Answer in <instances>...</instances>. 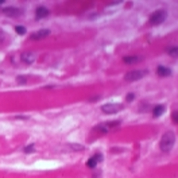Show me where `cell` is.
Wrapping results in <instances>:
<instances>
[{
	"label": "cell",
	"mask_w": 178,
	"mask_h": 178,
	"mask_svg": "<svg viewBox=\"0 0 178 178\" xmlns=\"http://www.w3.org/2000/svg\"><path fill=\"white\" fill-rule=\"evenodd\" d=\"M175 143V134L173 131H167V132H165L161 138V143H159V147H161V150L165 151V153H167L173 148Z\"/></svg>",
	"instance_id": "1"
},
{
	"label": "cell",
	"mask_w": 178,
	"mask_h": 178,
	"mask_svg": "<svg viewBox=\"0 0 178 178\" xmlns=\"http://www.w3.org/2000/svg\"><path fill=\"white\" fill-rule=\"evenodd\" d=\"M166 16H167V14H166V11L165 10H157L150 16V23L154 25V26L161 25V23H163V22L166 20Z\"/></svg>",
	"instance_id": "2"
},
{
	"label": "cell",
	"mask_w": 178,
	"mask_h": 178,
	"mask_svg": "<svg viewBox=\"0 0 178 178\" xmlns=\"http://www.w3.org/2000/svg\"><path fill=\"white\" fill-rule=\"evenodd\" d=\"M123 109V104H117V103H109V104H105L101 107V111L107 115H112V113H116V112L122 111Z\"/></svg>",
	"instance_id": "3"
},
{
	"label": "cell",
	"mask_w": 178,
	"mask_h": 178,
	"mask_svg": "<svg viewBox=\"0 0 178 178\" xmlns=\"http://www.w3.org/2000/svg\"><path fill=\"white\" fill-rule=\"evenodd\" d=\"M144 74H147V70H132V72L127 73L124 78H126V81L132 82V81H138L140 78H143Z\"/></svg>",
	"instance_id": "4"
},
{
	"label": "cell",
	"mask_w": 178,
	"mask_h": 178,
	"mask_svg": "<svg viewBox=\"0 0 178 178\" xmlns=\"http://www.w3.org/2000/svg\"><path fill=\"white\" fill-rule=\"evenodd\" d=\"M120 126V120H115V122H109V123H103V124H98L97 127H96V129L97 131H100V132H108V131H111V129H113L115 127Z\"/></svg>",
	"instance_id": "5"
},
{
	"label": "cell",
	"mask_w": 178,
	"mask_h": 178,
	"mask_svg": "<svg viewBox=\"0 0 178 178\" xmlns=\"http://www.w3.org/2000/svg\"><path fill=\"white\" fill-rule=\"evenodd\" d=\"M103 154H100V153H97V154H94L93 157H91L89 159H88V162H87V165H88V167H91V169H93V167H96L97 166V163H100V162L103 161Z\"/></svg>",
	"instance_id": "6"
},
{
	"label": "cell",
	"mask_w": 178,
	"mask_h": 178,
	"mask_svg": "<svg viewBox=\"0 0 178 178\" xmlns=\"http://www.w3.org/2000/svg\"><path fill=\"white\" fill-rule=\"evenodd\" d=\"M50 34V31L49 30H39V31H37V32H34V34L31 35V39H35V41H39V39H43V38H46L47 35Z\"/></svg>",
	"instance_id": "7"
},
{
	"label": "cell",
	"mask_w": 178,
	"mask_h": 178,
	"mask_svg": "<svg viewBox=\"0 0 178 178\" xmlns=\"http://www.w3.org/2000/svg\"><path fill=\"white\" fill-rule=\"evenodd\" d=\"M3 12L6 15H7V16H19V15L22 14V11L19 10V8H15V7H11V8H4L3 10Z\"/></svg>",
	"instance_id": "8"
},
{
	"label": "cell",
	"mask_w": 178,
	"mask_h": 178,
	"mask_svg": "<svg viewBox=\"0 0 178 178\" xmlns=\"http://www.w3.org/2000/svg\"><path fill=\"white\" fill-rule=\"evenodd\" d=\"M157 73H158V76H161V77H169V76H171V70L166 66H158Z\"/></svg>",
	"instance_id": "9"
},
{
	"label": "cell",
	"mask_w": 178,
	"mask_h": 178,
	"mask_svg": "<svg viewBox=\"0 0 178 178\" xmlns=\"http://www.w3.org/2000/svg\"><path fill=\"white\" fill-rule=\"evenodd\" d=\"M35 15H37L38 19H42V18H46L47 15H49V10L45 8V7H38L37 11H35Z\"/></svg>",
	"instance_id": "10"
},
{
	"label": "cell",
	"mask_w": 178,
	"mask_h": 178,
	"mask_svg": "<svg viewBox=\"0 0 178 178\" xmlns=\"http://www.w3.org/2000/svg\"><path fill=\"white\" fill-rule=\"evenodd\" d=\"M22 61L26 63H32L35 61V57L32 53H23L22 54Z\"/></svg>",
	"instance_id": "11"
},
{
	"label": "cell",
	"mask_w": 178,
	"mask_h": 178,
	"mask_svg": "<svg viewBox=\"0 0 178 178\" xmlns=\"http://www.w3.org/2000/svg\"><path fill=\"white\" fill-rule=\"evenodd\" d=\"M163 112H165L163 105H157V107H154V109H153V115L155 116V117H158V116H161Z\"/></svg>",
	"instance_id": "12"
},
{
	"label": "cell",
	"mask_w": 178,
	"mask_h": 178,
	"mask_svg": "<svg viewBox=\"0 0 178 178\" xmlns=\"http://www.w3.org/2000/svg\"><path fill=\"white\" fill-rule=\"evenodd\" d=\"M140 59H142L140 57H124L123 61L126 63H135V62H139Z\"/></svg>",
	"instance_id": "13"
},
{
	"label": "cell",
	"mask_w": 178,
	"mask_h": 178,
	"mask_svg": "<svg viewBox=\"0 0 178 178\" xmlns=\"http://www.w3.org/2000/svg\"><path fill=\"white\" fill-rule=\"evenodd\" d=\"M69 147L72 148V150H74V151H82V150H84V146H82V144H77V143L69 144Z\"/></svg>",
	"instance_id": "14"
},
{
	"label": "cell",
	"mask_w": 178,
	"mask_h": 178,
	"mask_svg": "<svg viewBox=\"0 0 178 178\" xmlns=\"http://www.w3.org/2000/svg\"><path fill=\"white\" fill-rule=\"evenodd\" d=\"M15 31H16L19 35H25L26 34V27H23V26H16V27H15Z\"/></svg>",
	"instance_id": "15"
},
{
	"label": "cell",
	"mask_w": 178,
	"mask_h": 178,
	"mask_svg": "<svg viewBox=\"0 0 178 178\" xmlns=\"http://www.w3.org/2000/svg\"><path fill=\"white\" fill-rule=\"evenodd\" d=\"M32 151H34V144H28V146L25 147V153L30 154V153H32Z\"/></svg>",
	"instance_id": "16"
},
{
	"label": "cell",
	"mask_w": 178,
	"mask_h": 178,
	"mask_svg": "<svg viewBox=\"0 0 178 178\" xmlns=\"http://www.w3.org/2000/svg\"><path fill=\"white\" fill-rule=\"evenodd\" d=\"M169 53H170L171 57H177V46H174V47L169 49Z\"/></svg>",
	"instance_id": "17"
},
{
	"label": "cell",
	"mask_w": 178,
	"mask_h": 178,
	"mask_svg": "<svg viewBox=\"0 0 178 178\" xmlns=\"http://www.w3.org/2000/svg\"><path fill=\"white\" fill-rule=\"evenodd\" d=\"M16 81L19 82V84H26V81H27V78L26 77H23V76H19L16 78Z\"/></svg>",
	"instance_id": "18"
},
{
	"label": "cell",
	"mask_w": 178,
	"mask_h": 178,
	"mask_svg": "<svg viewBox=\"0 0 178 178\" xmlns=\"http://www.w3.org/2000/svg\"><path fill=\"white\" fill-rule=\"evenodd\" d=\"M171 119H173V122H174L175 124H177V123H178V119H177V111L173 112V115H171Z\"/></svg>",
	"instance_id": "19"
},
{
	"label": "cell",
	"mask_w": 178,
	"mask_h": 178,
	"mask_svg": "<svg viewBox=\"0 0 178 178\" xmlns=\"http://www.w3.org/2000/svg\"><path fill=\"white\" fill-rule=\"evenodd\" d=\"M134 97H135V96H134V93H129L128 96H127V101H132Z\"/></svg>",
	"instance_id": "20"
},
{
	"label": "cell",
	"mask_w": 178,
	"mask_h": 178,
	"mask_svg": "<svg viewBox=\"0 0 178 178\" xmlns=\"http://www.w3.org/2000/svg\"><path fill=\"white\" fill-rule=\"evenodd\" d=\"M0 4H3V1H1V0H0Z\"/></svg>",
	"instance_id": "21"
}]
</instances>
